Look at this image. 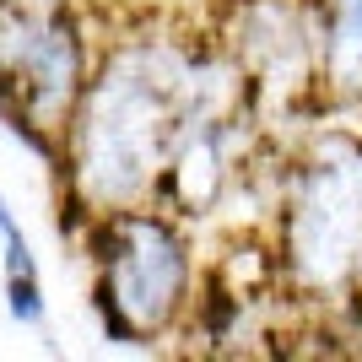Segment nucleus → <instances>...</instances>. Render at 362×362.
Segmentation results:
<instances>
[{
    "instance_id": "obj_1",
    "label": "nucleus",
    "mask_w": 362,
    "mask_h": 362,
    "mask_svg": "<svg viewBox=\"0 0 362 362\" xmlns=\"http://www.w3.org/2000/svg\"><path fill=\"white\" fill-rule=\"evenodd\" d=\"M255 103L227 49L195 38H130L87 76L60 130V173L87 216L157 200L179 136L206 114Z\"/></svg>"
},
{
    "instance_id": "obj_2",
    "label": "nucleus",
    "mask_w": 362,
    "mask_h": 362,
    "mask_svg": "<svg viewBox=\"0 0 362 362\" xmlns=\"http://www.w3.org/2000/svg\"><path fill=\"white\" fill-rule=\"evenodd\" d=\"M271 259L298 308L362 319V119L319 114L281 157Z\"/></svg>"
},
{
    "instance_id": "obj_3",
    "label": "nucleus",
    "mask_w": 362,
    "mask_h": 362,
    "mask_svg": "<svg viewBox=\"0 0 362 362\" xmlns=\"http://www.w3.org/2000/svg\"><path fill=\"white\" fill-rule=\"evenodd\" d=\"M92 308L114 346H151L195 308V243L168 206H114L87 216Z\"/></svg>"
},
{
    "instance_id": "obj_4",
    "label": "nucleus",
    "mask_w": 362,
    "mask_h": 362,
    "mask_svg": "<svg viewBox=\"0 0 362 362\" xmlns=\"http://www.w3.org/2000/svg\"><path fill=\"white\" fill-rule=\"evenodd\" d=\"M87 44L60 0H0V114L38 157L60 163V130L87 87Z\"/></svg>"
},
{
    "instance_id": "obj_5",
    "label": "nucleus",
    "mask_w": 362,
    "mask_h": 362,
    "mask_svg": "<svg viewBox=\"0 0 362 362\" xmlns=\"http://www.w3.org/2000/svg\"><path fill=\"white\" fill-rule=\"evenodd\" d=\"M222 49L249 81L259 119H319V28L314 0H233Z\"/></svg>"
},
{
    "instance_id": "obj_6",
    "label": "nucleus",
    "mask_w": 362,
    "mask_h": 362,
    "mask_svg": "<svg viewBox=\"0 0 362 362\" xmlns=\"http://www.w3.org/2000/svg\"><path fill=\"white\" fill-rule=\"evenodd\" d=\"M319 28V103L362 119V0H314Z\"/></svg>"
},
{
    "instance_id": "obj_7",
    "label": "nucleus",
    "mask_w": 362,
    "mask_h": 362,
    "mask_svg": "<svg viewBox=\"0 0 362 362\" xmlns=\"http://www.w3.org/2000/svg\"><path fill=\"white\" fill-rule=\"evenodd\" d=\"M0 255H6V308L16 325H44V281H38V259L33 243L22 238L11 206L0 200Z\"/></svg>"
}]
</instances>
